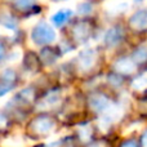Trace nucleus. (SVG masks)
<instances>
[{"label": "nucleus", "instance_id": "obj_1", "mask_svg": "<svg viewBox=\"0 0 147 147\" xmlns=\"http://www.w3.org/2000/svg\"><path fill=\"white\" fill-rule=\"evenodd\" d=\"M31 39L35 44L38 45H45V44H51L56 39V31L51 27L47 22H39L38 25L34 27L32 34H31Z\"/></svg>", "mask_w": 147, "mask_h": 147}, {"label": "nucleus", "instance_id": "obj_2", "mask_svg": "<svg viewBox=\"0 0 147 147\" xmlns=\"http://www.w3.org/2000/svg\"><path fill=\"white\" fill-rule=\"evenodd\" d=\"M54 127V121L48 116H39L31 123V129L39 134H47Z\"/></svg>", "mask_w": 147, "mask_h": 147}, {"label": "nucleus", "instance_id": "obj_3", "mask_svg": "<svg viewBox=\"0 0 147 147\" xmlns=\"http://www.w3.org/2000/svg\"><path fill=\"white\" fill-rule=\"evenodd\" d=\"M97 61V53L94 49H85L79 54V67L84 71H88L94 66Z\"/></svg>", "mask_w": 147, "mask_h": 147}, {"label": "nucleus", "instance_id": "obj_4", "mask_svg": "<svg viewBox=\"0 0 147 147\" xmlns=\"http://www.w3.org/2000/svg\"><path fill=\"white\" fill-rule=\"evenodd\" d=\"M16 81V72L13 70H5L0 75V97L7 94L10 89L14 86Z\"/></svg>", "mask_w": 147, "mask_h": 147}, {"label": "nucleus", "instance_id": "obj_5", "mask_svg": "<svg viewBox=\"0 0 147 147\" xmlns=\"http://www.w3.org/2000/svg\"><path fill=\"white\" fill-rule=\"evenodd\" d=\"M89 105L90 107L97 112H101V111H106L109 109V105H110V101L105 94H101V93H94L90 96L89 98Z\"/></svg>", "mask_w": 147, "mask_h": 147}, {"label": "nucleus", "instance_id": "obj_6", "mask_svg": "<svg viewBox=\"0 0 147 147\" xmlns=\"http://www.w3.org/2000/svg\"><path fill=\"white\" fill-rule=\"evenodd\" d=\"M90 35V26L86 22H79L74 26L72 36L76 41L79 43H84Z\"/></svg>", "mask_w": 147, "mask_h": 147}, {"label": "nucleus", "instance_id": "obj_7", "mask_svg": "<svg viewBox=\"0 0 147 147\" xmlns=\"http://www.w3.org/2000/svg\"><path fill=\"white\" fill-rule=\"evenodd\" d=\"M130 26L136 30H146L147 28V9H142L136 12L130 17Z\"/></svg>", "mask_w": 147, "mask_h": 147}, {"label": "nucleus", "instance_id": "obj_8", "mask_svg": "<svg viewBox=\"0 0 147 147\" xmlns=\"http://www.w3.org/2000/svg\"><path fill=\"white\" fill-rule=\"evenodd\" d=\"M123 39V31L120 27H111L105 34V44L107 47H115Z\"/></svg>", "mask_w": 147, "mask_h": 147}, {"label": "nucleus", "instance_id": "obj_9", "mask_svg": "<svg viewBox=\"0 0 147 147\" xmlns=\"http://www.w3.org/2000/svg\"><path fill=\"white\" fill-rule=\"evenodd\" d=\"M115 70L120 74H132L136 71V63L132 58H120L115 62Z\"/></svg>", "mask_w": 147, "mask_h": 147}, {"label": "nucleus", "instance_id": "obj_10", "mask_svg": "<svg viewBox=\"0 0 147 147\" xmlns=\"http://www.w3.org/2000/svg\"><path fill=\"white\" fill-rule=\"evenodd\" d=\"M71 16H72V12L70 9H61L52 16V22L57 27H61V26H63L71 18Z\"/></svg>", "mask_w": 147, "mask_h": 147}, {"label": "nucleus", "instance_id": "obj_11", "mask_svg": "<svg viewBox=\"0 0 147 147\" xmlns=\"http://www.w3.org/2000/svg\"><path fill=\"white\" fill-rule=\"evenodd\" d=\"M58 101H59V96L56 92H52V93H48L44 97L39 107H41V109H49V107H53L56 103H58Z\"/></svg>", "mask_w": 147, "mask_h": 147}, {"label": "nucleus", "instance_id": "obj_12", "mask_svg": "<svg viewBox=\"0 0 147 147\" xmlns=\"http://www.w3.org/2000/svg\"><path fill=\"white\" fill-rule=\"evenodd\" d=\"M40 59L44 62L45 65H52L56 62L57 59V54L54 52V49L51 48H44L40 53Z\"/></svg>", "mask_w": 147, "mask_h": 147}, {"label": "nucleus", "instance_id": "obj_13", "mask_svg": "<svg viewBox=\"0 0 147 147\" xmlns=\"http://www.w3.org/2000/svg\"><path fill=\"white\" fill-rule=\"evenodd\" d=\"M0 23H1L3 26H5L8 30H16V28H17V21L14 20L13 16L8 14V13L0 14Z\"/></svg>", "mask_w": 147, "mask_h": 147}, {"label": "nucleus", "instance_id": "obj_14", "mask_svg": "<svg viewBox=\"0 0 147 147\" xmlns=\"http://www.w3.org/2000/svg\"><path fill=\"white\" fill-rule=\"evenodd\" d=\"M133 61L134 63H143L147 61V48H140L133 53Z\"/></svg>", "mask_w": 147, "mask_h": 147}, {"label": "nucleus", "instance_id": "obj_15", "mask_svg": "<svg viewBox=\"0 0 147 147\" xmlns=\"http://www.w3.org/2000/svg\"><path fill=\"white\" fill-rule=\"evenodd\" d=\"M133 88L138 89V90L147 88V74H142L133 80Z\"/></svg>", "mask_w": 147, "mask_h": 147}, {"label": "nucleus", "instance_id": "obj_16", "mask_svg": "<svg viewBox=\"0 0 147 147\" xmlns=\"http://www.w3.org/2000/svg\"><path fill=\"white\" fill-rule=\"evenodd\" d=\"M34 90L32 89H23L20 94H18V98L21 99L22 103H30L31 101L34 99Z\"/></svg>", "mask_w": 147, "mask_h": 147}, {"label": "nucleus", "instance_id": "obj_17", "mask_svg": "<svg viewBox=\"0 0 147 147\" xmlns=\"http://www.w3.org/2000/svg\"><path fill=\"white\" fill-rule=\"evenodd\" d=\"M35 4V0H16L14 5L17 9L20 10H26V9H31Z\"/></svg>", "mask_w": 147, "mask_h": 147}, {"label": "nucleus", "instance_id": "obj_18", "mask_svg": "<svg viewBox=\"0 0 147 147\" xmlns=\"http://www.w3.org/2000/svg\"><path fill=\"white\" fill-rule=\"evenodd\" d=\"M78 12L80 14H89L92 12V4L90 3H83V4L79 5Z\"/></svg>", "mask_w": 147, "mask_h": 147}, {"label": "nucleus", "instance_id": "obj_19", "mask_svg": "<svg viewBox=\"0 0 147 147\" xmlns=\"http://www.w3.org/2000/svg\"><path fill=\"white\" fill-rule=\"evenodd\" d=\"M90 129H89V127H81L80 129V138L84 141H88L89 137H90Z\"/></svg>", "mask_w": 147, "mask_h": 147}, {"label": "nucleus", "instance_id": "obj_20", "mask_svg": "<svg viewBox=\"0 0 147 147\" xmlns=\"http://www.w3.org/2000/svg\"><path fill=\"white\" fill-rule=\"evenodd\" d=\"M8 124V119L3 114H0V128H5Z\"/></svg>", "mask_w": 147, "mask_h": 147}, {"label": "nucleus", "instance_id": "obj_21", "mask_svg": "<svg viewBox=\"0 0 147 147\" xmlns=\"http://www.w3.org/2000/svg\"><path fill=\"white\" fill-rule=\"evenodd\" d=\"M121 147H138V146H137V143L133 142V141H128V142H125Z\"/></svg>", "mask_w": 147, "mask_h": 147}, {"label": "nucleus", "instance_id": "obj_22", "mask_svg": "<svg viewBox=\"0 0 147 147\" xmlns=\"http://www.w3.org/2000/svg\"><path fill=\"white\" fill-rule=\"evenodd\" d=\"M5 56V48L3 45V43H0V59H3Z\"/></svg>", "mask_w": 147, "mask_h": 147}, {"label": "nucleus", "instance_id": "obj_23", "mask_svg": "<svg viewBox=\"0 0 147 147\" xmlns=\"http://www.w3.org/2000/svg\"><path fill=\"white\" fill-rule=\"evenodd\" d=\"M142 145H143V147H147V132L143 134V137H142Z\"/></svg>", "mask_w": 147, "mask_h": 147}, {"label": "nucleus", "instance_id": "obj_24", "mask_svg": "<svg viewBox=\"0 0 147 147\" xmlns=\"http://www.w3.org/2000/svg\"><path fill=\"white\" fill-rule=\"evenodd\" d=\"M61 145H59V142H53V143H51V145H48L47 147H59Z\"/></svg>", "mask_w": 147, "mask_h": 147}, {"label": "nucleus", "instance_id": "obj_25", "mask_svg": "<svg viewBox=\"0 0 147 147\" xmlns=\"http://www.w3.org/2000/svg\"><path fill=\"white\" fill-rule=\"evenodd\" d=\"M90 147H101V145H99V143H96V145H93V146H90Z\"/></svg>", "mask_w": 147, "mask_h": 147}]
</instances>
